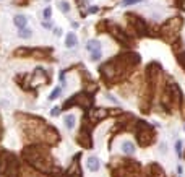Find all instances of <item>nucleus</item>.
I'll use <instances>...</instances> for the list:
<instances>
[{"label": "nucleus", "mask_w": 185, "mask_h": 177, "mask_svg": "<svg viewBox=\"0 0 185 177\" xmlns=\"http://www.w3.org/2000/svg\"><path fill=\"white\" fill-rule=\"evenodd\" d=\"M63 124H65V127L68 130H73L75 125H77V117H75V114H68V116L63 117Z\"/></svg>", "instance_id": "obj_3"}, {"label": "nucleus", "mask_w": 185, "mask_h": 177, "mask_svg": "<svg viewBox=\"0 0 185 177\" xmlns=\"http://www.w3.org/2000/svg\"><path fill=\"white\" fill-rule=\"evenodd\" d=\"M141 0H124V5H132V3H138Z\"/></svg>", "instance_id": "obj_15"}, {"label": "nucleus", "mask_w": 185, "mask_h": 177, "mask_svg": "<svg viewBox=\"0 0 185 177\" xmlns=\"http://www.w3.org/2000/svg\"><path fill=\"white\" fill-rule=\"evenodd\" d=\"M120 148H122V153H125V155H133L135 153V145L132 143V141H128V140L122 141Z\"/></svg>", "instance_id": "obj_4"}, {"label": "nucleus", "mask_w": 185, "mask_h": 177, "mask_svg": "<svg viewBox=\"0 0 185 177\" xmlns=\"http://www.w3.org/2000/svg\"><path fill=\"white\" fill-rule=\"evenodd\" d=\"M18 36L23 37V39H30L33 36V31H31V28H20V33H18Z\"/></svg>", "instance_id": "obj_8"}, {"label": "nucleus", "mask_w": 185, "mask_h": 177, "mask_svg": "<svg viewBox=\"0 0 185 177\" xmlns=\"http://www.w3.org/2000/svg\"><path fill=\"white\" fill-rule=\"evenodd\" d=\"M86 169L91 171V172H96V171H99L101 167V163H99V159H97L96 156H89L88 159H86Z\"/></svg>", "instance_id": "obj_2"}, {"label": "nucleus", "mask_w": 185, "mask_h": 177, "mask_svg": "<svg viewBox=\"0 0 185 177\" xmlns=\"http://www.w3.org/2000/svg\"><path fill=\"white\" fill-rule=\"evenodd\" d=\"M175 153L179 156H182V141H177L175 143Z\"/></svg>", "instance_id": "obj_12"}, {"label": "nucleus", "mask_w": 185, "mask_h": 177, "mask_svg": "<svg viewBox=\"0 0 185 177\" xmlns=\"http://www.w3.org/2000/svg\"><path fill=\"white\" fill-rule=\"evenodd\" d=\"M179 62H180V65L185 68V52H183V54H180V57H179Z\"/></svg>", "instance_id": "obj_14"}, {"label": "nucleus", "mask_w": 185, "mask_h": 177, "mask_svg": "<svg viewBox=\"0 0 185 177\" xmlns=\"http://www.w3.org/2000/svg\"><path fill=\"white\" fill-rule=\"evenodd\" d=\"M13 23H15L16 28H26L28 26V18L23 16V15H16L13 18Z\"/></svg>", "instance_id": "obj_6"}, {"label": "nucleus", "mask_w": 185, "mask_h": 177, "mask_svg": "<svg viewBox=\"0 0 185 177\" xmlns=\"http://www.w3.org/2000/svg\"><path fill=\"white\" fill-rule=\"evenodd\" d=\"M59 8L63 11V13H68V11H70V3L63 0V2H60V3H59Z\"/></svg>", "instance_id": "obj_9"}, {"label": "nucleus", "mask_w": 185, "mask_h": 177, "mask_svg": "<svg viewBox=\"0 0 185 177\" xmlns=\"http://www.w3.org/2000/svg\"><path fill=\"white\" fill-rule=\"evenodd\" d=\"M86 50H89V52H97V50H101V44L99 41H96V39H92L86 44Z\"/></svg>", "instance_id": "obj_7"}, {"label": "nucleus", "mask_w": 185, "mask_h": 177, "mask_svg": "<svg viewBox=\"0 0 185 177\" xmlns=\"http://www.w3.org/2000/svg\"><path fill=\"white\" fill-rule=\"evenodd\" d=\"M50 15H52V10H50L49 7H47V8H44V18H45V20H49V18H50Z\"/></svg>", "instance_id": "obj_13"}, {"label": "nucleus", "mask_w": 185, "mask_h": 177, "mask_svg": "<svg viewBox=\"0 0 185 177\" xmlns=\"http://www.w3.org/2000/svg\"><path fill=\"white\" fill-rule=\"evenodd\" d=\"M62 93V88H55L54 91L50 93V96H49V101H55L57 98H59V94Z\"/></svg>", "instance_id": "obj_10"}, {"label": "nucleus", "mask_w": 185, "mask_h": 177, "mask_svg": "<svg viewBox=\"0 0 185 177\" xmlns=\"http://www.w3.org/2000/svg\"><path fill=\"white\" fill-rule=\"evenodd\" d=\"M127 18H128V21L132 23V26H133L140 34H143L144 31H146V23H144V21L140 18V16H136V15H133V13H130V15H127Z\"/></svg>", "instance_id": "obj_1"}, {"label": "nucleus", "mask_w": 185, "mask_h": 177, "mask_svg": "<svg viewBox=\"0 0 185 177\" xmlns=\"http://www.w3.org/2000/svg\"><path fill=\"white\" fill-rule=\"evenodd\" d=\"M77 42H78V39H77V36H75V33H68L67 39H65V45H67V47L68 49L77 47Z\"/></svg>", "instance_id": "obj_5"}, {"label": "nucleus", "mask_w": 185, "mask_h": 177, "mask_svg": "<svg viewBox=\"0 0 185 177\" xmlns=\"http://www.w3.org/2000/svg\"><path fill=\"white\" fill-rule=\"evenodd\" d=\"M52 114H54V116H57V114H59V107H55V109L52 111Z\"/></svg>", "instance_id": "obj_17"}, {"label": "nucleus", "mask_w": 185, "mask_h": 177, "mask_svg": "<svg viewBox=\"0 0 185 177\" xmlns=\"http://www.w3.org/2000/svg\"><path fill=\"white\" fill-rule=\"evenodd\" d=\"M161 153H167V146H166V143H161Z\"/></svg>", "instance_id": "obj_16"}, {"label": "nucleus", "mask_w": 185, "mask_h": 177, "mask_svg": "<svg viewBox=\"0 0 185 177\" xmlns=\"http://www.w3.org/2000/svg\"><path fill=\"white\" fill-rule=\"evenodd\" d=\"M101 57H102V52H101V50H97V52H91V60H92V62H97V60L101 59Z\"/></svg>", "instance_id": "obj_11"}]
</instances>
